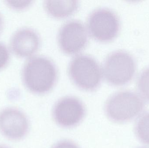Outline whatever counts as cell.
<instances>
[{"instance_id":"6da1fadb","label":"cell","mask_w":149,"mask_h":148,"mask_svg":"<svg viewBox=\"0 0 149 148\" xmlns=\"http://www.w3.org/2000/svg\"><path fill=\"white\" fill-rule=\"evenodd\" d=\"M58 72L54 63L45 56H35L24 64L23 82L32 93L44 94L50 91L56 82Z\"/></svg>"},{"instance_id":"7a4b0ae2","label":"cell","mask_w":149,"mask_h":148,"mask_svg":"<svg viewBox=\"0 0 149 148\" xmlns=\"http://www.w3.org/2000/svg\"><path fill=\"white\" fill-rule=\"evenodd\" d=\"M69 74L73 83L80 88L87 91L97 89L102 78V69L92 56L86 54L72 58L69 66Z\"/></svg>"},{"instance_id":"3957f363","label":"cell","mask_w":149,"mask_h":148,"mask_svg":"<svg viewBox=\"0 0 149 148\" xmlns=\"http://www.w3.org/2000/svg\"><path fill=\"white\" fill-rule=\"evenodd\" d=\"M145 103L137 94L122 91L111 96L106 103V112L110 120L117 123L129 121L140 114Z\"/></svg>"},{"instance_id":"277c9868","label":"cell","mask_w":149,"mask_h":148,"mask_svg":"<svg viewBox=\"0 0 149 148\" xmlns=\"http://www.w3.org/2000/svg\"><path fill=\"white\" fill-rule=\"evenodd\" d=\"M135 70V62L133 57L127 52L117 51L107 57L102 72L109 83L114 86H122L132 80Z\"/></svg>"},{"instance_id":"5b68a950","label":"cell","mask_w":149,"mask_h":148,"mask_svg":"<svg viewBox=\"0 0 149 148\" xmlns=\"http://www.w3.org/2000/svg\"><path fill=\"white\" fill-rule=\"evenodd\" d=\"M88 29L91 36L102 42L111 41L120 30L119 18L110 10L101 8L94 10L88 20Z\"/></svg>"},{"instance_id":"8992f818","label":"cell","mask_w":149,"mask_h":148,"mask_svg":"<svg viewBox=\"0 0 149 148\" xmlns=\"http://www.w3.org/2000/svg\"><path fill=\"white\" fill-rule=\"evenodd\" d=\"M58 45L68 54H74L86 47L88 41L86 26L78 20H71L62 26L58 32Z\"/></svg>"},{"instance_id":"52a82bcc","label":"cell","mask_w":149,"mask_h":148,"mask_svg":"<svg viewBox=\"0 0 149 148\" xmlns=\"http://www.w3.org/2000/svg\"><path fill=\"white\" fill-rule=\"evenodd\" d=\"M85 109L77 98L67 96L59 100L53 110V117L61 127L69 128L79 124L84 118Z\"/></svg>"},{"instance_id":"ba28073f","label":"cell","mask_w":149,"mask_h":148,"mask_svg":"<svg viewBox=\"0 0 149 148\" xmlns=\"http://www.w3.org/2000/svg\"><path fill=\"white\" fill-rule=\"evenodd\" d=\"M29 122L24 114L17 109L7 108L0 112V131L12 140L22 139L28 132Z\"/></svg>"},{"instance_id":"9c48e42d","label":"cell","mask_w":149,"mask_h":148,"mask_svg":"<svg viewBox=\"0 0 149 148\" xmlns=\"http://www.w3.org/2000/svg\"><path fill=\"white\" fill-rule=\"evenodd\" d=\"M40 38L34 30L23 28L15 32L10 40V47L16 55L20 57H30L40 47Z\"/></svg>"},{"instance_id":"30bf717a","label":"cell","mask_w":149,"mask_h":148,"mask_svg":"<svg viewBox=\"0 0 149 148\" xmlns=\"http://www.w3.org/2000/svg\"><path fill=\"white\" fill-rule=\"evenodd\" d=\"M77 1H46L44 6L47 13L56 18H64L73 14L79 7Z\"/></svg>"},{"instance_id":"8fae6325","label":"cell","mask_w":149,"mask_h":148,"mask_svg":"<svg viewBox=\"0 0 149 148\" xmlns=\"http://www.w3.org/2000/svg\"><path fill=\"white\" fill-rule=\"evenodd\" d=\"M136 136L142 143L149 145V112L142 115L135 127Z\"/></svg>"},{"instance_id":"7c38bea8","label":"cell","mask_w":149,"mask_h":148,"mask_svg":"<svg viewBox=\"0 0 149 148\" xmlns=\"http://www.w3.org/2000/svg\"><path fill=\"white\" fill-rule=\"evenodd\" d=\"M137 87L141 96L149 102V67L143 70L140 75Z\"/></svg>"},{"instance_id":"4fadbf2b","label":"cell","mask_w":149,"mask_h":148,"mask_svg":"<svg viewBox=\"0 0 149 148\" xmlns=\"http://www.w3.org/2000/svg\"><path fill=\"white\" fill-rule=\"evenodd\" d=\"M9 51L6 46L0 42V70L4 68L8 63Z\"/></svg>"},{"instance_id":"5bb4252c","label":"cell","mask_w":149,"mask_h":148,"mask_svg":"<svg viewBox=\"0 0 149 148\" xmlns=\"http://www.w3.org/2000/svg\"><path fill=\"white\" fill-rule=\"evenodd\" d=\"M7 5L11 8L15 10H22L27 8L31 5V1H6Z\"/></svg>"},{"instance_id":"9a60e30c","label":"cell","mask_w":149,"mask_h":148,"mask_svg":"<svg viewBox=\"0 0 149 148\" xmlns=\"http://www.w3.org/2000/svg\"><path fill=\"white\" fill-rule=\"evenodd\" d=\"M52 148H79L78 146L69 141H63L55 145Z\"/></svg>"},{"instance_id":"2e32d148","label":"cell","mask_w":149,"mask_h":148,"mask_svg":"<svg viewBox=\"0 0 149 148\" xmlns=\"http://www.w3.org/2000/svg\"><path fill=\"white\" fill-rule=\"evenodd\" d=\"M3 27V19L1 15L0 14V32L1 30Z\"/></svg>"},{"instance_id":"e0dca14e","label":"cell","mask_w":149,"mask_h":148,"mask_svg":"<svg viewBox=\"0 0 149 148\" xmlns=\"http://www.w3.org/2000/svg\"><path fill=\"white\" fill-rule=\"evenodd\" d=\"M0 148H9L5 146H0Z\"/></svg>"}]
</instances>
